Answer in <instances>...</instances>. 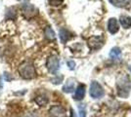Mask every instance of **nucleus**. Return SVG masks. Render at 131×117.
<instances>
[{"instance_id":"nucleus-15","label":"nucleus","mask_w":131,"mask_h":117,"mask_svg":"<svg viewBox=\"0 0 131 117\" xmlns=\"http://www.w3.org/2000/svg\"><path fill=\"white\" fill-rule=\"evenodd\" d=\"M110 2L116 7H124L130 2V0H110Z\"/></svg>"},{"instance_id":"nucleus-2","label":"nucleus","mask_w":131,"mask_h":117,"mask_svg":"<svg viewBox=\"0 0 131 117\" xmlns=\"http://www.w3.org/2000/svg\"><path fill=\"white\" fill-rule=\"evenodd\" d=\"M19 73L24 79H33L36 76V71L33 64L29 61H25L19 67Z\"/></svg>"},{"instance_id":"nucleus-3","label":"nucleus","mask_w":131,"mask_h":117,"mask_svg":"<svg viewBox=\"0 0 131 117\" xmlns=\"http://www.w3.org/2000/svg\"><path fill=\"white\" fill-rule=\"evenodd\" d=\"M89 93H90L91 98H93V99H101L105 95V91L103 89V87L97 81H92L91 82Z\"/></svg>"},{"instance_id":"nucleus-12","label":"nucleus","mask_w":131,"mask_h":117,"mask_svg":"<svg viewBox=\"0 0 131 117\" xmlns=\"http://www.w3.org/2000/svg\"><path fill=\"white\" fill-rule=\"evenodd\" d=\"M110 58L112 60H114V61L120 60V58H121V51H120L119 48H117V47L113 48L111 50V52H110Z\"/></svg>"},{"instance_id":"nucleus-6","label":"nucleus","mask_w":131,"mask_h":117,"mask_svg":"<svg viewBox=\"0 0 131 117\" xmlns=\"http://www.w3.org/2000/svg\"><path fill=\"white\" fill-rule=\"evenodd\" d=\"M38 13V10L31 4H24L23 6V15L27 18H30L35 16Z\"/></svg>"},{"instance_id":"nucleus-19","label":"nucleus","mask_w":131,"mask_h":117,"mask_svg":"<svg viewBox=\"0 0 131 117\" xmlns=\"http://www.w3.org/2000/svg\"><path fill=\"white\" fill-rule=\"evenodd\" d=\"M68 66H69V68H70V69L73 70V69L75 68V62L73 61H68Z\"/></svg>"},{"instance_id":"nucleus-1","label":"nucleus","mask_w":131,"mask_h":117,"mask_svg":"<svg viewBox=\"0 0 131 117\" xmlns=\"http://www.w3.org/2000/svg\"><path fill=\"white\" fill-rule=\"evenodd\" d=\"M116 89L117 95L122 99H126L131 91V82L129 75L125 72L118 73L116 76Z\"/></svg>"},{"instance_id":"nucleus-4","label":"nucleus","mask_w":131,"mask_h":117,"mask_svg":"<svg viewBox=\"0 0 131 117\" xmlns=\"http://www.w3.org/2000/svg\"><path fill=\"white\" fill-rule=\"evenodd\" d=\"M46 67H47V69L50 73L52 74H56L58 72L59 68H60V60L59 58L55 55H52L50 56L48 59H47V61H46Z\"/></svg>"},{"instance_id":"nucleus-17","label":"nucleus","mask_w":131,"mask_h":117,"mask_svg":"<svg viewBox=\"0 0 131 117\" xmlns=\"http://www.w3.org/2000/svg\"><path fill=\"white\" fill-rule=\"evenodd\" d=\"M48 2L52 6H59L64 2V0H48Z\"/></svg>"},{"instance_id":"nucleus-5","label":"nucleus","mask_w":131,"mask_h":117,"mask_svg":"<svg viewBox=\"0 0 131 117\" xmlns=\"http://www.w3.org/2000/svg\"><path fill=\"white\" fill-rule=\"evenodd\" d=\"M87 44L88 47L90 48V50H99L104 45V38L102 36H92L88 39Z\"/></svg>"},{"instance_id":"nucleus-18","label":"nucleus","mask_w":131,"mask_h":117,"mask_svg":"<svg viewBox=\"0 0 131 117\" xmlns=\"http://www.w3.org/2000/svg\"><path fill=\"white\" fill-rule=\"evenodd\" d=\"M63 76L62 75H60V76H56V77L54 78V79H52V82L54 84H60L62 81H63Z\"/></svg>"},{"instance_id":"nucleus-14","label":"nucleus","mask_w":131,"mask_h":117,"mask_svg":"<svg viewBox=\"0 0 131 117\" xmlns=\"http://www.w3.org/2000/svg\"><path fill=\"white\" fill-rule=\"evenodd\" d=\"M34 101L35 103L39 106H45L47 103H48V98L44 95H40L37 96L35 99H34Z\"/></svg>"},{"instance_id":"nucleus-7","label":"nucleus","mask_w":131,"mask_h":117,"mask_svg":"<svg viewBox=\"0 0 131 117\" xmlns=\"http://www.w3.org/2000/svg\"><path fill=\"white\" fill-rule=\"evenodd\" d=\"M119 29V27H118V23H117V21L115 18H112L110 19L109 22H108V30H109L110 33L112 34H115Z\"/></svg>"},{"instance_id":"nucleus-8","label":"nucleus","mask_w":131,"mask_h":117,"mask_svg":"<svg viewBox=\"0 0 131 117\" xmlns=\"http://www.w3.org/2000/svg\"><path fill=\"white\" fill-rule=\"evenodd\" d=\"M85 91H86L85 85H83V84L78 85V87L75 90V94L73 96V99L75 100H81L85 96Z\"/></svg>"},{"instance_id":"nucleus-10","label":"nucleus","mask_w":131,"mask_h":117,"mask_svg":"<svg viewBox=\"0 0 131 117\" xmlns=\"http://www.w3.org/2000/svg\"><path fill=\"white\" fill-rule=\"evenodd\" d=\"M74 84H75L74 79H72V78L68 79L66 84L64 85V87H63V91L65 93H71V92H73V90H74Z\"/></svg>"},{"instance_id":"nucleus-13","label":"nucleus","mask_w":131,"mask_h":117,"mask_svg":"<svg viewBox=\"0 0 131 117\" xmlns=\"http://www.w3.org/2000/svg\"><path fill=\"white\" fill-rule=\"evenodd\" d=\"M119 22L121 27L123 28H129L131 27V18L125 15H122L119 17Z\"/></svg>"},{"instance_id":"nucleus-9","label":"nucleus","mask_w":131,"mask_h":117,"mask_svg":"<svg viewBox=\"0 0 131 117\" xmlns=\"http://www.w3.org/2000/svg\"><path fill=\"white\" fill-rule=\"evenodd\" d=\"M49 112L55 117H63L65 115V109L60 106H54L50 108Z\"/></svg>"},{"instance_id":"nucleus-20","label":"nucleus","mask_w":131,"mask_h":117,"mask_svg":"<svg viewBox=\"0 0 131 117\" xmlns=\"http://www.w3.org/2000/svg\"><path fill=\"white\" fill-rule=\"evenodd\" d=\"M19 1H22V2H24V4H26L27 2H28V0H19Z\"/></svg>"},{"instance_id":"nucleus-16","label":"nucleus","mask_w":131,"mask_h":117,"mask_svg":"<svg viewBox=\"0 0 131 117\" xmlns=\"http://www.w3.org/2000/svg\"><path fill=\"white\" fill-rule=\"evenodd\" d=\"M45 36H46V38L49 39V40H54L55 37H56L54 30L50 28V27L45 28Z\"/></svg>"},{"instance_id":"nucleus-11","label":"nucleus","mask_w":131,"mask_h":117,"mask_svg":"<svg viewBox=\"0 0 131 117\" xmlns=\"http://www.w3.org/2000/svg\"><path fill=\"white\" fill-rule=\"evenodd\" d=\"M60 39L61 41L63 42V43H66L68 40H70V39L72 37V34L68 30V29H66V28H63V29H61L60 30Z\"/></svg>"}]
</instances>
